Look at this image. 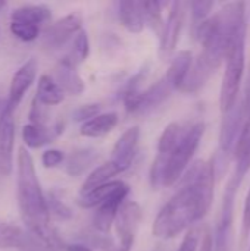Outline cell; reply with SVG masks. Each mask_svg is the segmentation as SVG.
Listing matches in <instances>:
<instances>
[{"instance_id": "obj_1", "label": "cell", "mask_w": 250, "mask_h": 251, "mask_svg": "<svg viewBox=\"0 0 250 251\" xmlns=\"http://www.w3.org/2000/svg\"><path fill=\"white\" fill-rule=\"evenodd\" d=\"M214 160H197L184 174L177 193L159 210L152 234L159 240H172L202 221L214 200Z\"/></svg>"}, {"instance_id": "obj_2", "label": "cell", "mask_w": 250, "mask_h": 251, "mask_svg": "<svg viewBox=\"0 0 250 251\" xmlns=\"http://www.w3.org/2000/svg\"><path fill=\"white\" fill-rule=\"evenodd\" d=\"M18 206L22 221L29 234L46 251H59L65 249L59 235L49 225L50 213L47 197L40 185L37 169L31 153L25 147L18 151Z\"/></svg>"}, {"instance_id": "obj_3", "label": "cell", "mask_w": 250, "mask_h": 251, "mask_svg": "<svg viewBox=\"0 0 250 251\" xmlns=\"http://www.w3.org/2000/svg\"><path fill=\"white\" fill-rule=\"evenodd\" d=\"M246 25V4L231 1L211 16L192 37L202 43L199 57L214 72L221 66L237 31Z\"/></svg>"}, {"instance_id": "obj_4", "label": "cell", "mask_w": 250, "mask_h": 251, "mask_svg": "<svg viewBox=\"0 0 250 251\" xmlns=\"http://www.w3.org/2000/svg\"><path fill=\"white\" fill-rule=\"evenodd\" d=\"M225 59L227 66L220 90V107L222 113L228 112L239 101L240 85L246 66V25L237 31Z\"/></svg>"}, {"instance_id": "obj_5", "label": "cell", "mask_w": 250, "mask_h": 251, "mask_svg": "<svg viewBox=\"0 0 250 251\" xmlns=\"http://www.w3.org/2000/svg\"><path fill=\"white\" fill-rule=\"evenodd\" d=\"M205 134V124L196 122L192 126L186 128L180 143L171 153L167 171H165V187H172L184 176L189 165L200 146V141Z\"/></svg>"}, {"instance_id": "obj_6", "label": "cell", "mask_w": 250, "mask_h": 251, "mask_svg": "<svg viewBox=\"0 0 250 251\" xmlns=\"http://www.w3.org/2000/svg\"><path fill=\"white\" fill-rule=\"evenodd\" d=\"M239 187L240 184L231 178L225 188L214 232V251H234V201Z\"/></svg>"}, {"instance_id": "obj_7", "label": "cell", "mask_w": 250, "mask_h": 251, "mask_svg": "<svg viewBox=\"0 0 250 251\" xmlns=\"http://www.w3.org/2000/svg\"><path fill=\"white\" fill-rule=\"evenodd\" d=\"M189 7V3L184 1H174L171 4V10L168 15V19L164 25V31L159 37V56L162 60H167L172 56V53L177 49V44L180 41V34L184 25L186 10Z\"/></svg>"}, {"instance_id": "obj_8", "label": "cell", "mask_w": 250, "mask_h": 251, "mask_svg": "<svg viewBox=\"0 0 250 251\" xmlns=\"http://www.w3.org/2000/svg\"><path fill=\"white\" fill-rule=\"evenodd\" d=\"M141 219H143V209L139 203L130 200L121 206L115 221V231L119 238L121 249L131 251Z\"/></svg>"}, {"instance_id": "obj_9", "label": "cell", "mask_w": 250, "mask_h": 251, "mask_svg": "<svg viewBox=\"0 0 250 251\" xmlns=\"http://www.w3.org/2000/svg\"><path fill=\"white\" fill-rule=\"evenodd\" d=\"M245 116H246V110H245L243 100L237 101L234 107L222 113L221 129H220V149H218L220 154L230 156V153L234 150L237 140L242 134V129L245 126L243 124Z\"/></svg>"}, {"instance_id": "obj_10", "label": "cell", "mask_w": 250, "mask_h": 251, "mask_svg": "<svg viewBox=\"0 0 250 251\" xmlns=\"http://www.w3.org/2000/svg\"><path fill=\"white\" fill-rule=\"evenodd\" d=\"M130 194V187L122 181L121 185L97 207L93 216V228L100 234L109 235L112 225L116 221L121 206L125 203L127 196Z\"/></svg>"}, {"instance_id": "obj_11", "label": "cell", "mask_w": 250, "mask_h": 251, "mask_svg": "<svg viewBox=\"0 0 250 251\" xmlns=\"http://www.w3.org/2000/svg\"><path fill=\"white\" fill-rule=\"evenodd\" d=\"M83 29V18L80 13H69L46 28L43 32V44L47 49H60L72 37Z\"/></svg>"}, {"instance_id": "obj_12", "label": "cell", "mask_w": 250, "mask_h": 251, "mask_svg": "<svg viewBox=\"0 0 250 251\" xmlns=\"http://www.w3.org/2000/svg\"><path fill=\"white\" fill-rule=\"evenodd\" d=\"M13 109L7 104L0 113V175L7 176L13 168L15 147V118Z\"/></svg>"}, {"instance_id": "obj_13", "label": "cell", "mask_w": 250, "mask_h": 251, "mask_svg": "<svg viewBox=\"0 0 250 251\" xmlns=\"http://www.w3.org/2000/svg\"><path fill=\"white\" fill-rule=\"evenodd\" d=\"M37 69H38V63L32 57V59H28L25 63H22L13 74L12 81H10V88H9V99L6 103L13 110L19 106L24 96L32 85L35 75H37Z\"/></svg>"}, {"instance_id": "obj_14", "label": "cell", "mask_w": 250, "mask_h": 251, "mask_svg": "<svg viewBox=\"0 0 250 251\" xmlns=\"http://www.w3.org/2000/svg\"><path fill=\"white\" fill-rule=\"evenodd\" d=\"M139 138H140V128L131 126L115 143L111 160L115 162L118 166H121L122 171H127L131 166L137 153Z\"/></svg>"}, {"instance_id": "obj_15", "label": "cell", "mask_w": 250, "mask_h": 251, "mask_svg": "<svg viewBox=\"0 0 250 251\" xmlns=\"http://www.w3.org/2000/svg\"><path fill=\"white\" fill-rule=\"evenodd\" d=\"M55 81L60 85V88L65 93L72 96L81 94L85 88V84L77 71V65L68 56L57 62L55 68Z\"/></svg>"}, {"instance_id": "obj_16", "label": "cell", "mask_w": 250, "mask_h": 251, "mask_svg": "<svg viewBox=\"0 0 250 251\" xmlns=\"http://www.w3.org/2000/svg\"><path fill=\"white\" fill-rule=\"evenodd\" d=\"M172 91H175V88L168 81V78L164 75L155 84H152L149 88H146L143 91V94L140 97V104H139L137 113L139 115L150 113L152 110L159 107L172 94Z\"/></svg>"}, {"instance_id": "obj_17", "label": "cell", "mask_w": 250, "mask_h": 251, "mask_svg": "<svg viewBox=\"0 0 250 251\" xmlns=\"http://www.w3.org/2000/svg\"><path fill=\"white\" fill-rule=\"evenodd\" d=\"M63 131V124L57 122L52 128L28 124L22 128V140L27 147L29 149H40L49 143H52L55 138H57Z\"/></svg>"}, {"instance_id": "obj_18", "label": "cell", "mask_w": 250, "mask_h": 251, "mask_svg": "<svg viewBox=\"0 0 250 251\" xmlns=\"http://www.w3.org/2000/svg\"><path fill=\"white\" fill-rule=\"evenodd\" d=\"M119 19L124 28L133 34H140L144 29V1L124 0L119 1Z\"/></svg>"}, {"instance_id": "obj_19", "label": "cell", "mask_w": 250, "mask_h": 251, "mask_svg": "<svg viewBox=\"0 0 250 251\" xmlns=\"http://www.w3.org/2000/svg\"><path fill=\"white\" fill-rule=\"evenodd\" d=\"M234 159H236V171L233 178L242 184L243 178L250 169V119L245 124L242 134L234 147Z\"/></svg>"}, {"instance_id": "obj_20", "label": "cell", "mask_w": 250, "mask_h": 251, "mask_svg": "<svg viewBox=\"0 0 250 251\" xmlns=\"http://www.w3.org/2000/svg\"><path fill=\"white\" fill-rule=\"evenodd\" d=\"M118 122H119L118 113H115V112L100 113L99 116L93 118L91 121L83 124L80 128V134L87 138H100V137L108 135L111 131H113V128L118 125Z\"/></svg>"}, {"instance_id": "obj_21", "label": "cell", "mask_w": 250, "mask_h": 251, "mask_svg": "<svg viewBox=\"0 0 250 251\" xmlns=\"http://www.w3.org/2000/svg\"><path fill=\"white\" fill-rule=\"evenodd\" d=\"M99 157V153L93 147H78L71 151L66 159L65 171L69 176L83 175Z\"/></svg>"}, {"instance_id": "obj_22", "label": "cell", "mask_w": 250, "mask_h": 251, "mask_svg": "<svg viewBox=\"0 0 250 251\" xmlns=\"http://www.w3.org/2000/svg\"><path fill=\"white\" fill-rule=\"evenodd\" d=\"M184 131L186 129L178 122H171L169 125H167L164 128V131L159 137V141H158V154H156L158 160L168 163V159H169L171 153L174 151V149L177 147V144L180 143Z\"/></svg>"}, {"instance_id": "obj_23", "label": "cell", "mask_w": 250, "mask_h": 251, "mask_svg": "<svg viewBox=\"0 0 250 251\" xmlns=\"http://www.w3.org/2000/svg\"><path fill=\"white\" fill-rule=\"evenodd\" d=\"M192 63H193V56L189 50H181L178 51V54L174 56L165 76L168 78V81L172 84L175 90H181L189 75V71L192 68Z\"/></svg>"}, {"instance_id": "obj_24", "label": "cell", "mask_w": 250, "mask_h": 251, "mask_svg": "<svg viewBox=\"0 0 250 251\" xmlns=\"http://www.w3.org/2000/svg\"><path fill=\"white\" fill-rule=\"evenodd\" d=\"M35 99L44 106H56L60 104L65 99V91L50 75H41L37 84V96Z\"/></svg>"}, {"instance_id": "obj_25", "label": "cell", "mask_w": 250, "mask_h": 251, "mask_svg": "<svg viewBox=\"0 0 250 251\" xmlns=\"http://www.w3.org/2000/svg\"><path fill=\"white\" fill-rule=\"evenodd\" d=\"M50 18H52V10L46 4H24L16 7L10 15L12 21L34 24L38 26L49 22Z\"/></svg>"}, {"instance_id": "obj_26", "label": "cell", "mask_w": 250, "mask_h": 251, "mask_svg": "<svg viewBox=\"0 0 250 251\" xmlns=\"http://www.w3.org/2000/svg\"><path fill=\"white\" fill-rule=\"evenodd\" d=\"M214 74L212 69H209L203 60L197 56L196 59H193V63H192V68L189 71V75L181 87L180 91L183 93H197L200 88H203V85L208 82V79L211 78V75Z\"/></svg>"}, {"instance_id": "obj_27", "label": "cell", "mask_w": 250, "mask_h": 251, "mask_svg": "<svg viewBox=\"0 0 250 251\" xmlns=\"http://www.w3.org/2000/svg\"><path fill=\"white\" fill-rule=\"evenodd\" d=\"M122 181H111L105 185H100V187H96V188H91V190H87V191H81L77 203L80 207L83 209H93V207H99L119 185H121Z\"/></svg>"}, {"instance_id": "obj_28", "label": "cell", "mask_w": 250, "mask_h": 251, "mask_svg": "<svg viewBox=\"0 0 250 251\" xmlns=\"http://www.w3.org/2000/svg\"><path fill=\"white\" fill-rule=\"evenodd\" d=\"M124 171L121 169V166H118L115 162L109 160L100 166H97L88 176L87 179L84 181L83 184V188L81 191H87V190H91V188H96V187H100V185H105L111 181H115L113 178L119 174H122Z\"/></svg>"}, {"instance_id": "obj_29", "label": "cell", "mask_w": 250, "mask_h": 251, "mask_svg": "<svg viewBox=\"0 0 250 251\" xmlns=\"http://www.w3.org/2000/svg\"><path fill=\"white\" fill-rule=\"evenodd\" d=\"M27 244V237L22 229L7 221L0 219V249H22Z\"/></svg>"}, {"instance_id": "obj_30", "label": "cell", "mask_w": 250, "mask_h": 251, "mask_svg": "<svg viewBox=\"0 0 250 251\" xmlns=\"http://www.w3.org/2000/svg\"><path fill=\"white\" fill-rule=\"evenodd\" d=\"M215 3L209 0H194L189 3V7L192 10V35L211 18V12L214 9Z\"/></svg>"}, {"instance_id": "obj_31", "label": "cell", "mask_w": 250, "mask_h": 251, "mask_svg": "<svg viewBox=\"0 0 250 251\" xmlns=\"http://www.w3.org/2000/svg\"><path fill=\"white\" fill-rule=\"evenodd\" d=\"M90 54V40L87 35V31L81 29L72 41V49L68 54V57L78 66L80 63L85 62Z\"/></svg>"}, {"instance_id": "obj_32", "label": "cell", "mask_w": 250, "mask_h": 251, "mask_svg": "<svg viewBox=\"0 0 250 251\" xmlns=\"http://www.w3.org/2000/svg\"><path fill=\"white\" fill-rule=\"evenodd\" d=\"M144 19L150 29L161 37L165 22L162 19V4L159 1H144Z\"/></svg>"}, {"instance_id": "obj_33", "label": "cell", "mask_w": 250, "mask_h": 251, "mask_svg": "<svg viewBox=\"0 0 250 251\" xmlns=\"http://www.w3.org/2000/svg\"><path fill=\"white\" fill-rule=\"evenodd\" d=\"M10 32L19 38L24 43H29L38 38L40 35V26L34 24L19 22V21H10Z\"/></svg>"}, {"instance_id": "obj_34", "label": "cell", "mask_w": 250, "mask_h": 251, "mask_svg": "<svg viewBox=\"0 0 250 251\" xmlns=\"http://www.w3.org/2000/svg\"><path fill=\"white\" fill-rule=\"evenodd\" d=\"M47 207L49 213L60 221H68L72 218V210L62 201V199L57 196L56 191H50L47 196Z\"/></svg>"}, {"instance_id": "obj_35", "label": "cell", "mask_w": 250, "mask_h": 251, "mask_svg": "<svg viewBox=\"0 0 250 251\" xmlns=\"http://www.w3.org/2000/svg\"><path fill=\"white\" fill-rule=\"evenodd\" d=\"M100 109L102 106L99 103H88V104H83L80 107H77L74 112H72V119L75 122H88L91 121L93 118L99 116L100 115Z\"/></svg>"}, {"instance_id": "obj_36", "label": "cell", "mask_w": 250, "mask_h": 251, "mask_svg": "<svg viewBox=\"0 0 250 251\" xmlns=\"http://www.w3.org/2000/svg\"><path fill=\"white\" fill-rule=\"evenodd\" d=\"M65 160V154L62 150L59 149H49L43 153L41 156V162H43V166L50 169V168H56L59 166L62 162Z\"/></svg>"}, {"instance_id": "obj_37", "label": "cell", "mask_w": 250, "mask_h": 251, "mask_svg": "<svg viewBox=\"0 0 250 251\" xmlns=\"http://www.w3.org/2000/svg\"><path fill=\"white\" fill-rule=\"evenodd\" d=\"M199 244H200V234H199V231L197 229H190L184 235V238H183V241H181V244H180V247H178L177 251H197Z\"/></svg>"}, {"instance_id": "obj_38", "label": "cell", "mask_w": 250, "mask_h": 251, "mask_svg": "<svg viewBox=\"0 0 250 251\" xmlns=\"http://www.w3.org/2000/svg\"><path fill=\"white\" fill-rule=\"evenodd\" d=\"M44 107H46L44 104H41L37 99H34L32 106H31V112H29L31 124L44 126V124H46V121H47V113H46Z\"/></svg>"}, {"instance_id": "obj_39", "label": "cell", "mask_w": 250, "mask_h": 251, "mask_svg": "<svg viewBox=\"0 0 250 251\" xmlns=\"http://www.w3.org/2000/svg\"><path fill=\"white\" fill-rule=\"evenodd\" d=\"M250 231V188L246 200H245V206H243V224H242V234H243V240L248 238V234Z\"/></svg>"}, {"instance_id": "obj_40", "label": "cell", "mask_w": 250, "mask_h": 251, "mask_svg": "<svg viewBox=\"0 0 250 251\" xmlns=\"http://www.w3.org/2000/svg\"><path fill=\"white\" fill-rule=\"evenodd\" d=\"M199 251H214V235L211 234L209 229H205V232L202 235Z\"/></svg>"}, {"instance_id": "obj_41", "label": "cell", "mask_w": 250, "mask_h": 251, "mask_svg": "<svg viewBox=\"0 0 250 251\" xmlns=\"http://www.w3.org/2000/svg\"><path fill=\"white\" fill-rule=\"evenodd\" d=\"M243 104H245V110H246V116L250 119V75L248 79V85H246V91H245V99H243Z\"/></svg>"}, {"instance_id": "obj_42", "label": "cell", "mask_w": 250, "mask_h": 251, "mask_svg": "<svg viewBox=\"0 0 250 251\" xmlns=\"http://www.w3.org/2000/svg\"><path fill=\"white\" fill-rule=\"evenodd\" d=\"M65 251H93V249H90L83 243H74V244H66Z\"/></svg>"}, {"instance_id": "obj_43", "label": "cell", "mask_w": 250, "mask_h": 251, "mask_svg": "<svg viewBox=\"0 0 250 251\" xmlns=\"http://www.w3.org/2000/svg\"><path fill=\"white\" fill-rule=\"evenodd\" d=\"M4 7H6V3H4V1H1V0H0V10H3V9H4Z\"/></svg>"}, {"instance_id": "obj_44", "label": "cell", "mask_w": 250, "mask_h": 251, "mask_svg": "<svg viewBox=\"0 0 250 251\" xmlns=\"http://www.w3.org/2000/svg\"><path fill=\"white\" fill-rule=\"evenodd\" d=\"M115 251H128V250H124V249H121V247H118V249H116V250Z\"/></svg>"}]
</instances>
